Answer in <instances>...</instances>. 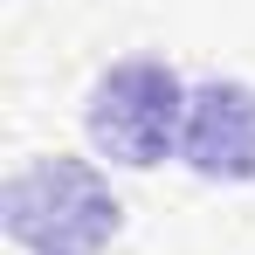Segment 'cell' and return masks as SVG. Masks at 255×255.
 Returning <instances> with one entry per match:
<instances>
[{
  "mask_svg": "<svg viewBox=\"0 0 255 255\" xmlns=\"http://www.w3.org/2000/svg\"><path fill=\"white\" fill-rule=\"evenodd\" d=\"M186 104H193V83L172 69L166 55H125L111 62L83 97V131L97 145V159L125 172H152L166 166L186 138Z\"/></svg>",
  "mask_w": 255,
  "mask_h": 255,
  "instance_id": "obj_2",
  "label": "cell"
},
{
  "mask_svg": "<svg viewBox=\"0 0 255 255\" xmlns=\"http://www.w3.org/2000/svg\"><path fill=\"white\" fill-rule=\"evenodd\" d=\"M0 228L28 255H104L118 242V228H125V200L111 193V179L97 172V159L42 152L21 172H7Z\"/></svg>",
  "mask_w": 255,
  "mask_h": 255,
  "instance_id": "obj_1",
  "label": "cell"
},
{
  "mask_svg": "<svg viewBox=\"0 0 255 255\" xmlns=\"http://www.w3.org/2000/svg\"><path fill=\"white\" fill-rule=\"evenodd\" d=\"M179 159H186L193 179L249 186L255 179V83H242V76H207V83H193Z\"/></svg>",
  "mask_w": 255,
  "mask_h": 255,
  "instance_id": "obj_3",
  "label": "cell"
}]
</instances>
